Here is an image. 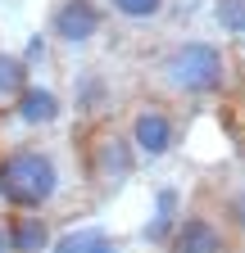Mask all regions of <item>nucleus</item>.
I'll use <instances>...</instances> for the list:
<instances>
[{"label": "nucleus", "mask_w": 245, "mask_h": 253, "mask_svg": "<svg viewBox=\"0 0 245 253\" xmlns=\"http://www.w3.org/2000/svg\"><path fill=\"white\" fill-rule=\"evenodd\" d=\"M59 195V168L46 149H9L0 158V204L14 212H41Z\"/></svg>", "instance_id": "obj_1"}, {"label": "nucleus", "mask_w": 245, "mask_h": 253, "mask_svg": "<svg viewBox=\"0 0 245 253\" xmlns=\"http://www.w3.org/2000/svg\"><path fill=\"white\" fill-rule=\"evenodd\" d=\"M164 77L182 95H213L227 82V59H223L218 45H209V41H186V45H177L164 59Z\"/></svg>", "instance_id": "obj_2"}, {"label": "nucleus", "mask_w": 245, "mask_h": 253, "mask_svg": "<svg viewBox=\"0 0 245 253\" xmlns=\"http://www.w3.org/2000/svg\"><path fill=\"white\" fill-rule=\"evenodd\" d=\"M105 27V9L96 0H59L50 14V37H59L64 45H86L96 41Z\"/></svg>", "instance_id": "obj_3"}, {"label": "nucleus", "mask_w": 245, "mask_h": 253, "mask_svg": "<svg viewBox=\"0 0 245 253\" xmlns=\"http://www.w3.org/2000/svg\"><path fill=\"white\" fill-rule=\"evenodd\" d=\"M164 249L168 253H232V235L213 217L191 212V217H177V226H173Z\"/></svg>", "instance_id": "obj_4"}, {"label": "nucleus", "mask_w": 245, "mask_h": 253, "mask_svg": "<svg viewBox=\"0 0 245 253\" xmlns=\"http://www.w3.org/2000/svg\"><path fill=\"white\" fill-rule=\"evenodd\" d=\"M127 145L136 149V158H164L177 145V122L159 104H141L136 118H132V140Z\"/></svg>", "instance_id": "obj_5"}, {"label": "nucleus", "mask_w": 245, "mask_h": 253, "mask_svg": "<svg viewBox=\"0 0 245 253\" xmlns=\"http://www.w3.org/2000/svg\"><path fill=\"white\" fill-rule=\"evenodd\" d=\"M9 104H14V118H18L23 126H50V122L59 118V109H64L50 86H32V82H27Z\"/></svg>", "instance_id": "obj_6"}, {"label": "nucleus", "mask_w": 245, "mask_h": 253, "mask_svg": "<svg viewBox=\"0 0 245 253\" xmlns=\"http://www.w3.org/2000/svg\"><path fill=\"white\" fill-rule=\"evenodd\" d=\"M5 240H9V253H50V221L41 212H18L5 221Z\"/></svg>", "instance_id": "obj_7"}, {"label": "nucleus", "mask_w": 245, "mask_h": 253, "mask_svg": "<svg viewBox=\"0 0 245 253\" xmlns=\"http://www.w3.org/2000/svg\"><path fill=\"white\" fill-rule=\"evenodd\" d=\"M96 172H100V181L122 185V181L136 172V149L122 140V136H105L96 145Z\"/></svg>", "instance_id": "obj_8"}, {"label": "nucleus", "mask_w": 245, "mask_h": 253, "mask_svg": "<svg viewBox=\"0 0 245 253\" xmlns=\"http://www.w3.org/2000/svg\"><path fill=\"white\" fill-rule=\"evenodd\" d=\"M50 253H122V244L114 235H105L100 226H77L68 235L50 240Z\"/></svg>", "instance_id": "obj_9"}, {"label": "nucleus", "mask_w": 245, "mask_h": 253, "mask_svg": "<svg viewBox=\"0 0 245 253\" xmlns=\"http://www.w3.org/2000/svg\"><path fill=\"white\" fill-rule=\"evenodd\" d=\"M23 86H27V59L0 50V100H14Z\"/></svg>", "instance_id": "obj_10"}, {"label": "nucleus", "mask_w": 245, "mask_h": 253, "mask_svg": "<svg viewBox=\"0 0 245 253\" xmlns=\"http://www.w3.org/2000/svg\"><path fill=\"white\" fill-rule=\"evenodd\" d=\"M213 18H218V27L227 37H245V0H218Z\"/></svg>", "instance_id": "obj_11"}, {"label": "nucleus", "mask_w": 245, "mask_h": 253, "mask_svg": "<svg viewBox=\"0 0 245 253\" xmlns=\"http://www.w3.org/2000/svg\"><path fill=\"white\" fill-rule=\"evenodd\" d=\"M109 9L132 18V23H145V18H159L164 14V0H109Z\"/></svg>", "instance_id": "obj_12"}, {"label": "nucleus", "mask_w": 245, "mask_h": 253, "mask_svg": "<svg viewBox=\"0 0 245 253\" xmlns=\"http://www.w3.org/2000/svg\"><path fill=\"white\" fill-rule=\"evenodd\" d=\"M177 208H182V195H177L173 185H164L159 195H155V217H168V221H177V217H182Z\"/></svg>", "instance_id": "obj_13"}, {"label": "nucleus", "mask_w": 245, "mask_h": 253, "mask_svg": "<svg viewBox=\"0 0 245 253\" xmlns=\"http://www.w3.org/2000/svg\"><path fill=\"white\" fill-rule=\"evenodd\" d=\"M173 226H177V221H168V217H155V221H145V240L150 244H168V235H173Z\"/></svg>", "instance_id": "obj_14"}, {"label": "nucleus", "mask_w": 245, "mask_h": 253, "mask_svg": "<svg viewBox=\"0 0 245 253\" xmlns=\"http://www.w3.org/2000/svg\"><path fill=\"white\" fill-rule=\"evenodd\" d=\"M227 217H232V226H236V231H245V190L227 199Z\"/></svg>", "instance_id": "obj_15"}, {"label": "nucleus", "mask_w": 245, "mask_h": 253, "mask_svg": "<svg viewBox=\"0 0 245 253\" xmlns=\"http://www.w3.org/2000/svg\"><path fill=\"white\" fill-rule=\"evenodd\" d=\"M0 253H9V240H5V226H0Z\"/></svg>", "instance_id": "obj_16"}]
</instances>
